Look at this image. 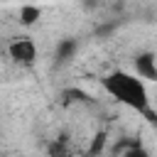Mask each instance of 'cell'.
<instances>
[{
    "instance_id": "obj_2",
    "label": "cell",
    "mask_w": 157,
    "mask_h": 157,
    "mask_svg": "<svg viewBox=\"0 0 157 157\" xmlns=\"http://www.w3.org/2000/svg\"><path fill=\"white\" fill-rule=\"evenodd\" d=\"M7 54H10L12 61L29 66V64H34V59H37V47H34V42H32L29 37H15V39H10V44H7Z\"/></svg>"
},
{
    "instance_id": "obj_3",
    "label": "cell",
    "mask_w": 157,
    "mask_h": 157,
    "mask_svg": "<svg viewBox=\"0 0 157 157\" xmlns=\"http://www.w3.org/2000/svg\"><path fill=\"white\" fill-rule=\"evenodd\" d=\"M39 17H42V10H39L37 5H22V7H20V25L32 27Z\"/></svg>"
},
{
    "instance_id": "obj_4",
    "label": "cell",
    "mask_w": 157,
    "mask_h": 157,
    "mask_svg": "<svg viewBox=\"0 0 157 157\" xmlns=\"http://www.w3.org/2000/svg\"><path fill=\"white\" fill-rule=\"evenodd\" d=\"M137 76H145V78H157V69H155V59L150 54L140 56L137 59Z\"/></svg>"
},
{
    "instance_id": "obj_7",
    "label": "cell",
    "mask_w": 157,
    "mask_h": 157,
    "mask_svg": "<svg viewBox=\"0 0 157 157\" xmlns=\"http://www.w3.org/2000/svg\"><path fill=\"white\" fill-rule=\"evenodd\" d=\"M123 157H147V155H145L142 150H137V147H132V150H128V152H125Z\"/></svg>"
},
{
    "instance_id": "obj_8",
    "label": "cell",
    "mask_w": 157,
    "mask_h": 157,
    "mask_svg": "<svg viewBox=\"0 0 157 157\" xmlns=\"http://www.w3.org/2000/svg\"><path fill=\"white\" fill-rule=\"evenodd\" d=\"M101 157H105V155H101Z\"/></svg>"
},
{
    "instance_id": "obj_6",
    "label": "cell",
    "mask_w": 157,
    "mask_h": 157,
    "mask_svg": "<svg viewBox=\"0 0 157 157\" xmlns=\"http://www.w3.org/2000/svg\"><path fill=\"white\" fill-rule=\"evenodd\" d=\"M49 155H52V157H66V150H64V145L54 142V145H52V150H49Z\"/></svg>"
},
{
    "instance_id": "obj_5",
    "label": "cell",
    "mask_w": 157,
    "mask_h": 157,
    "mask_svg": "<svg viewBox=\"0 0 157 157\" xmlns=\"http://www.w3.org/2000/svg\"><path fill=\"white\" fill-rule=\"evenodd\" d=\"M103 145H105V135L101 132V135H96V137H93V145H91V150H88V152H91V157H96V155L101 157V150H103Z\"/></svg>"
},
{
    "instance_id": "obj_1",
    "label": "cell",
    "mask_w": 157,
    "mask_h": 157,
    "mask_svg": "<svg viewBox=\"0 0 157 157\" xmlns=\"http://www.w3.org/2000/svg\"><path fill=\"white\" fill-rule=\"evenodd\" d=\"M103 88L120 103H125L128 108L137 110V113H147L150 115V98H147V88L145 81L135 74L128 71H113L103 78Z\"/></svg>"
}]
</instances>
